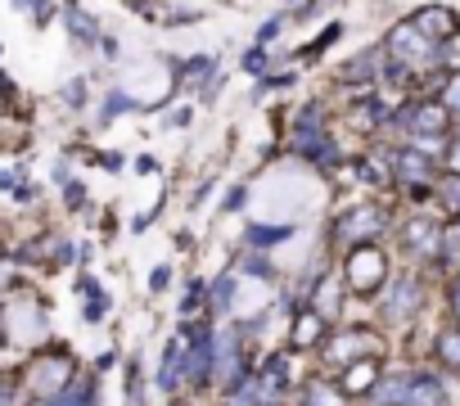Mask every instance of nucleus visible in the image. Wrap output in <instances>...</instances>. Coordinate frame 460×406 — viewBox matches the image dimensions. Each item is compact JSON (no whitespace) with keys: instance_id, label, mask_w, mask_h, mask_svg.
<instances>
[{"instance_id":"f257e3e1","label":"nucleus","mask_w":460,"mask_h":406,"mask_svg":"<svg viewBox=\"0 0 460 406\" xmlns=\"http://www.w3.org/2000/svg\"><path fill=\"white\" fill-rule=\"evenodd\" d=\"M23 379H28V393L50 406L55 397H64V393L77 384V357H73L68 348H41V352L28 361Z\"/></svg>"},{"instance_id":"f03ea898","label":"nucleus","mask_w":460,"mask_h":406,"mask_svg":"<svg viewBox=\"0 0 460 406\" xmlns=\"http://www.w3.org/2000/svg\"><path fill=\"white\" fill-rule=\"evenodd\" d=\"M289 149L303 154V158H312V163H321V167H334L339 163V145L325 131V104L321 100H312V104L298 109V118L289 127Z\"/></svg>"},{"instance_id":"7ed1b4c3","label":"nucleus","mask_w":460,"mask_h":406,"mask_svg":"<svg viewBox=\"0 0 460 406\" xmlns=\"http://www.w3.org/2000/svg\"><path fill=\"white\" fill-rule=\"evenodd\" d=\"M384 285H388V253L379 244L348 249V258H343V289L370 298V294H384Z\"/></svg>"},{"instance_id":"20e7f679","label":"nucleus","mask_w":460,"mask_h":406,"mask_svg":"<svg viewBox=\"0 0 460 406\" xmlns=\"http://www.w3.org/2000/svg\"><path fill=\"white\" fill-rule=\"evenodd\" d=\"M185 343V384L194 393L212 388V325H181L176 330Z\"/></svg>"},{"instance_id":"39448f33","label":"nucleus","mask_w":460,"mask_h":406,"mask_svg":"<svg viewBox=\"0 0 460 406\" xmlns=\"http://www.w3.org/2000/svg\"><path fill=\"white\" fill-rule=\"evenodd\" d=\"M388 226V213L379 208V203H352V208L334 222V240L357 249V244H375Z\"/></svg>"},{"instance_id":"423d86ee","label":"nucleus","mask_w":460,"mask_h":406,"mask_svg":"<svg viewBox=\"0 0 460 406\" xmlns=\"http://www.w3.org/2000/svg\"><path fill=\"white\" fill-rule=\"evenodd\" d=\"M321 352H325V366H352V361H361V357H379V352H384V339H379L375 330L348 325V330H334V334L321 343Z\"/></svg>"},{"instance_id":"0eeeda50","label":"nucleus","mask_w":460,"mask_h":406,"mask_svg":"<svg viewBox=\"0 0 460 406\" xmlns=\"http://www.w3.org/2000/svg\"><path fill=\"white\" fill-rule=\"evenodd\" d=\"M393 127H402V131L415 136V140H442V136L451 131V113H447L438 100H415V104H406V109L393 118Z\"/></svg>"},{"instance_id":"6e6552de","label":"nucleus","mask_w":460,"mask_h":406,"mask_svg":"<svg viewBox=\"0 0 460 406\" xmlns=\"http://www.w3.org/2000/svg\"><path fill=\"white\" fill-rule=\"evenodd\" d=\"M388 167H393V181H397V185H406L411 194H429V190H433V181H438L433 158H429L424 149H415V145L393 149V154H388Z\"/></svg>"},{"instance_id":"1a4fd4ad","label":"nucleus","mask_w":460,"mask_h":406,"mask_svg":"<svg viewBox=\"0 0 460 406\" xmlns=\"http://www.w3.org/2000/svg\"><path fill=\"white\" fill-rule=\"evenodd\" d=\"M420 307H424V280L415 271L388 276V285H384V321H411V316H420Z\"/></svg>"},{"instance_id":"9d476101","label":"nucleus","mask_w":460,"mask_h":406,"mask_svg":"<svg viewBox=\"0 0 460 406\" xmlns=\"http://www.w3.org/2000/svg\"><path fill=\"white\" fill-rule=\"evenodd\" d=\"M388 64H397V68H420V64H438V46L433 41H424L411 23H397L393 32H388Z\"/></svg>"},{"instance_id":"9b49d317","label":"nucleus","mask_w":460,"mask_h":406,"mask_svg":"<svg viewBox=\"0 0 460 406\" xmlns=\"http://www.w3.org/2000/svg\"><path fill=\"white\" fill-rule=\"evenodd\" d=\"M402 406H451V379L438 370H411Z\"/></svg>"},{"instance_id":"f8f14e48","label":"nucleus","mask_w":460,"mask_h":406,"mask_svg":"<svg viewBox=\"0 0 460 406\" xmlns=\"http://www.w3.org/2000/svg\"><path fill=\"white\" fill-rule=\"evenodd\" d=\"M438 244H442V226L433 217H411L402 226V249L415 262H438Z\"/></svg>"},{"instance_id":"ddd939ff","label":"nucleus","mask_w":460,"mask_h":406,"mask_svg":"<svg viewBox=\"0 0 460 406\" xmlns=\"http://www.w3.org/2000/svg\"><path fill=\"white\" fill-rule=\"evenodd\" d=\"M330 339V321L316 312V307H303L294 321H289V348L285 352H312Z\"/></svg>"},{"instance_id":"4468645a","label":"nucleus","mask_w":460,"mask_h":406,"mask_svg":"<svg viewBox=\"0 0 460 406\" xmlns=\"http://www.w3.org/2000/svg\"><path fill=\"white\" fill-rule=\"evenodd\" d=\"M253 375H258V384L267 388V397H276V402H280V397L294 388V352H285V348H280V352L262 357V366H258Z\"/></svg>"},{"instance_id":"2eb2a0df","label":"nucleus","mask_w":460,"mask_h":406,"mask_svg":"<svg viewBox=\"0 0 460 406\" xmlns=\"http://www.w3.org/2000/svg\"><path fill=\"white\" fill-rule=\"evenodd\" d=\"M379 379H384V361H379V357H361V361L343 366V375H339V388H343V397L352 402V397H370Z\"/></svg>"},{"instance_id":"dca6fc26","label":"nucleus","mask_w":460,"mask_h":406,"mask_svg":"<svg viewBox=\"0 0 460 406\" xmlns=\"http://www.w3.org/2000/svg\"><path fill=\"white\" fill-rule=\"evenodd\" d=\"M411 28H415L424 41L442 46V41H447L460 23H456V14H451L447 5H424V10H415V14H411Z\"/></svg>"},{"instance_id":"f3484780","label":"nucleus","mask_w":460,"mask_h":406,"mask_svg":"<svg viewBox=\"0 0 460 406\" xmlns=\"http://www.w3.org/2000/svg\"><path fill=\"white\" fill-rule=\"evenodd\" d=\"M181 384H185V343H181V334H176V339H167V348H163L158 388H163V393H176Z\"/></svg>"},{"instance_id":"a211bd4d","label":"nucleus","mask_w":460,"mask_h":406,"mask_svg":"<svg viewBox=\"0 0 460 406\" xmlns=\"http://www.w3.org/2000/svg\"><path fill=\"white\" fill-rule=\"evenodd\" d=\"M433 361L447 370V375H460V330H438L433 334Z\"/></svg>"},{"instance_id":"6ab92c4d","label":"nucleus","mask_w":460,"mask_h":406,"mask_svg":"<svg viewBox=\"0 0 460 406\" xmlns=\"http://www.w3.org/2000/svg\"><path fill=\"white\" fill-rule=\"evenodd\" d=\"M230 307H235V271H226V276H217L208 285V312H212V321L230 316Z\"/></svg>"},{"instance_id":"aec40b11","label":"nucleus","mask_w":460,"mask_h":406,"mask_svg":"<svg viewBox=\"0 0 460 406\" xmlns=\"http://www.w3.org/2000/svg\"><path fill=\"white\" fill-rule=\"evenodd\" d=\"M298 406H348V397H343V388L334 379H307Z\"/></svg>"},{"instance_id":"412c9836","label":"nucleus","mask_w":460,"mask_h":406,"mask_svg":"<svg viewBox=\"0 0 460 406\" xmlns=\"http://www.w3.org/2000/svg\"><path fill=\"white\" fill-rule=\"evenodd\" d=\"M294 235V226H267V222H253L249 231H244V244H249V253H267V249H276L280 240H289Z\"/></svg>"},{"instance_id":"4be33fe9","label":"nucleus","mask_w":460,"mask_h":406,"mask_svg":"<svg viewBox=\"0 0 460 406\" xmlns=\"http://www.w3.org/2000/svg\"><path fill=\"white\" fill-rule=\"evenodd\" d=\"M77 294L86 298V321H91V325H100V321H104V312H109V294L100 289V280H95V276H77Z\"/></svg>"},{"instance_id":"5701e85b","label":"nucleus","mask_w":460,"mask_h":406,"mask_svg":"<svg viewBox=\"0 0 460 406\" xmlns=\"http://www.w3.org/2000/svg\"><path fill=\"white\" fill-rule=\"evenodd\" d=\"M384 73V55L379 50H366V55H357L343 73H339V82H375Z\"/></svg>"},{"instance_id":"b1692460","label":"nucleus","mask_w":460,"mask_h":406,"mask_svg":"<svg viewBox=\"0 0 460 406\" xmlns=\"http://www.w3.org/2000/svg\"><path fill=\"white\" fill-rule=\"evenodd\" d=\"M68 32L77 37V46H104V32L95 28V19L77 5H68Z\"/></svg>"},{"instance_id":"393cba45","label":"nucleus","mask_w":460,"mask_h":406,"mask_svg":"<svg viewBox=\"0 0 460 406\" xmlns=\"http://www.w3.org/2000/svg\"><path fill=\"white\" fill-rule=\"evenodd\" d=\"M438 267H447L451 276H460V217L451 226H442V244H438Z\"/></svg>"},{"instance_id":"a878e982","label":"nucleus","mask_w":460,"mask_h":406,"mask_svg":"<svg viewBox=\"0 0 460 406\" xmlns=\"http://www.w3.org/2000/svg\"><path fill=\"white\" fill-rule=\"evenodd\" d=\"M131 109H140V104H136V100H127L122 91H109V95H104V104H100V122H113L118 113H131Z\"/></svg>"},{"instance_id":"bb28decb","label":"nucleus","mask_w":460,"mask_h":406,"mask_svg":"<svg viewBox=\"0 0 460 406\" xmlns=\"http://www.w3.org/2000/svg\"><path fill=\"white\" fill-rule=\"evenodd\" d=\"M433 190H438V199L447 203V208L460 217V176H451V172H447L442 181H433Z\"/></svg>"},{"instance_id":"cd10ccee","label":"nucleus","mask_w":460,"mask_h":406,"mask_svg":"<svg viewBox=\"0 0 460 406\" xmlns=\"http://www.w3.org/2000/svg\"><path fill=\"white\" fill-rule=\"evenodd\" d=\"M438 64H447L451 73H460V28H456V32H451V37L438 46Z\"/></svg>"},{"instance_id":"c85d7f7f","label":"nucleus","mask_w":460,"mask_h":406,"mask_svg":"<svg viewBox=\"0 0 460 406\" xmlns=\"http://www.w3.org/2000/svg\"><path fill=\"white\" fill-rule=\"evenodd\" d=\"M240 271H244V276H253V280H276V267H271V262H267L262 253H249Z\"/></svg>"},{"instance_id":"c756f323","label":"nucleus","mask_w":460,"mask_h":406,"mask_svg":"<svg viewBox=\"0 0 460 406\" xmlns=\"http://www.w3.org/2000/svg\"><path fill=\"white\" fill-rule=\"evenodd\" d=\"M140 402H145V375L131 361V370H127V406H140Z\"/></svg>"},{"instance_id":"7c9ffc66","label":"nucleus","mask_w":460,"mask_h":406,"mask_svg":"<svg viewBox=\"0 0 460 406\" xmlns=\"http://www.w3.org/2000/svg\"><path fill=\"white\" fill-rule=\"evenodd\" d=\"M451 118H460V73H451V82L442 86V100H438Z\"/></svg>"},{"instance_id":"2f4dec72","label":"nucleus","mask_w":460,"mask_h":406,"mask_svg":"<svg viewBox=\"0 0 460 406\" xmlns=\"http://www.w3.org/2000/svg\"><path fill=\"white\" fill-rule=\"evenodd\" d=\"M447 312H451V325L460 330V276H451L447 285Z\"/></svg>"},{"instance_id":"473e14b6","label":"nucleus","mask_w":460,"mask_h":406,"mask_svg":"<svg viewBox=\"0 0 460 406\" xmlns=\"http://www.w3.org/2000/svg\"><path fill=\"white\" fill-rule=\"evenodd\" d=\"M0 406H19V379L0 375Z\"/></svg>"},{"instance_id":"72a5a7b5","label":"nucleus","mask_w":460,"mask_h":406,"mask_svg":"<svg viewBox=\"0 0 460 406\" xmlns=\"http://www.w3.org/2000/svg\"><path fill=\"white\" fill-rule=\"evenodd\" d=\"M64 104H73V109H82V104H86V82H82V77L64 86Z\"/></svg>"},{"instance_id":"f704fd0d","label":"nucleus","mask_w":460,"mask_h":406,"mask_svg":"<svg viewBox=\"0 0 460 406\" xmlns=\"http://www.w3.org/2000/svg\"><path fill=\"white\" fill-rule=\"evenodd\" d=\"M244 73H267V50H262V46H253V50L244 55Z\"/></svg>"},{"instance_id":"c9c22d12","label":"nucleus","mask_w":460,"mask_h":406,"mask_svg":"<svg viewBox=\"0 0 460 406\" xmlns=\"http://www.w3.org/2000/svg\"><path fill=\"white\" fill-rule=\"evenodd\" d=\"M244 203H249V185H235V190L226 194V213H240Z\"/></svg>"},{"instance_id":"e433bc0d","label":"nucleus","mask_w":460,"mask_h":406,"mask_svg":"<svg viewBox=\"0 0 460 406\" xmlns=\"http://www.w3.org/2000/svg\"><path fill=\"white\" fill-rule=\"evenodd\" d=\"M64 199H68V208H86V190L77 181H64Z\"/></svg>"},{"instance_id":"4c0bfd02","label":"nucleus","mask_w":460,"mask_h":406,"mask_svg":"<svg viewBox=\"0 0 460 406\" xmlns=\"http://www.w3.org/2000/svg\"><path fill=\"white\" fill-rule=\"evenodd\" d=\"M14 285H19V267H10V262H5V267H0V298H5Z\"/></svg>"},{"instance_id":"58836bf2","label":"nucleus","mask_w":460,"mask_h":406,"mask_svg":"<svg viewBox=\"0 0 460 406\" xmlns=\"http://www.w3.org/2000/svg\"><path fill=\"white\" fill-rule=\"evenodd\" d=\"M167 285H172V271H167V267H154V276H149V289H154V294H163Z\"/></svg>"},{"instance_id":"ea45409f","label":"nucleus","mask_w":460,"mask_h":406,"mask_svg":"<svg viewBox=\"0 0 460 406\" xmlns=\"http://www.w3.org/2000/svg\"><path fill=\"white\" fill-rule=\"evenodd\" d=\"M280 28H285V19H267V23H262V32H258V46H267Z\"/></svg>"},{"instance_id":"a19ab883","label":"nucleus","mask_w":460,"mask_h":406,"mask_svg":"<svg viewBox=\"0 0 460 406\" xmlns=\"http://www.w3.org/2000/svg\"><path fill=\"white\" fill-rule=\"evenodd\" d=\"M447 172L451 176H460V136L451 140V149H447Z\"/></svg>"},{"instance_id":"79ce46f5","label":"nucleus","mask_w":460,"mask_h":406,"mask_svg":"<svg viewBox=\"0 0 460 406\" xmlns=\"http://www.w3.org/2000/svg\"><path fill=\"white\" fill-rule=\"evenodd\" d=\"M23 5H32V14H37V23H46V19H50V10H55V5H50V0H23Z\"/></svg>"},{"instance_id":"37998d69","label":"nucleus","mask_w":460,"mask_h":406,"mask_svg":"<svg viewBox=\"0 0 460 406\" xmlns=\"http://www.w3.org/2000/svg\"><path fill=\"white\" fill-rule=\"evenodd\" d=\"M167 122H172V127H185V122H190V109H176V113L167 118Z\"/></svg>"},{"instance_id":"c03bdc74","label":"nucleus","mask_w":460,"mask_h":406,"mask_svg":"<svg viewBox=\"0 0 460 406\" xmlns=\"http://www.w3.org/2000/svg\"><path fill=\"white\" fill-rule=\"evenodd\" d=\"M167 406H185V402H176V397H172V402H167Z\"/></svg>"}]
</instances>
